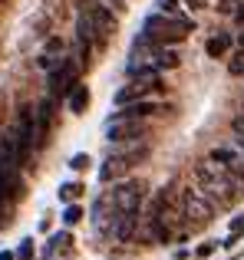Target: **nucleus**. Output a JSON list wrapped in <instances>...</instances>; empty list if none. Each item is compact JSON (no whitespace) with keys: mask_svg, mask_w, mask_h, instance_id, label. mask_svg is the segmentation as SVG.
Returning a JSON list of instances; mask_svg holds the SVG:
<instances>
[{"mask_svg":"<svg viewBox=\"0 0 244 260\" xmlns=\"http://www.w3.org/2000/svg\"><path fill=\"white\" fill-rule=\"evenodd\" d=\"M195 178H198V184H195V188H198L211 204H221V208H225V204H231V201H238V198L244 194L241 181L228 172L221 161H215V158L198 161V165H195Z\"/></svg>","mask_w":244,"mask_h":260,"instance_id":"obj_1","label":"nucleus"},{"mask_svg":"<svg viewBox=\"0 0 244 260\" xmlns=\"http://www.w3.org/2000/svg\"><path fill=\"white\" fill-rule=\"evenodd\" d=\"M188 30H195L188 20L165 17V13H152V17H145V33H142V37L152 40L155 46H165V43H181V40L188 37Z\"/></svg>","mask_w":244,"mask_h":260,"instance_id":"obj_2","label":"nucleus"},{"mask_svg":"<svg viewBox=\"0 0 244 260\" xmlns=\"http://www.w3.org/2000/svg\"><path fill=\"white\" fill-rule=\"evenodd\" d=\"M181 217H185L188 228H205L215 217V204L198 188H185L181 191Z\"/></svg>","mask_w":244,"mask_h":260,"instance_id":"obj_3","label":"nucleus"},{"mask_svg":"<svg viewBox=\"0 0 244 260\" xmlns=\"http://www.w3.org/2000/svg\"><path fill=\"white\" fill-rule=\"evenodd\" d=\"M142 135H145V125L139 119H119V115H112L106 122V139L109 142H139Z\"/></svg>","mask_w":244,"mask_h":260,"instance_id":"obj_4","label":"nucleus"},{"mask_svg":"<svg viewBox=\"0 0 244 260\" xmlns=\"http://www.w3.org/2000/svg\"><path fill=\"white\" fill-rule=\"evenodd\" d=\"M155 89H162L159 76H139V79H132L129 86H122L119 92H116V106H129V102H139V99H145L148 92H155Z\"/></svg>","mask_w":244,"mask_h":260,"instance_id":"obj_5","label":"nucleus"},{"mask_svg":"<svg viewBox=\"0 0 244 260\" xmlns=\"http://www.w3.org/2000/svg\"><path fill=\"white\" fill-rule=\"evenodd\" d=\"M211 158L221 161V165L238 178V181H244V142H234V145H218L211 152Z\"/></svg>","mask_w":244,"mask_h":260,"instance_id":"obj_6","label":"nucleus"},{"mask_svg":"<svg viewBox=\"0 0 244 260\" xmlns=\"http://www.w3.org/2000/svg\"><path fill=\"white\" fill-rule=\"evenodd\" d=\"M30 145H33V112L30 109H20V115H17V139H13L20 165H23L26 155H30Z\"/></svg>","mask_w":244,"mask_h":260,"instance_id":"obj_7","label":"nucleus"},{"mask_svg":"<svg viewBox=\"0 0 244 260\" xmlns=\"http://www.w3.org/2000/svg\"><path fill=\"white\" fill-rule=\"evenodd\" d=\"M145 152H148V148H129V152H122V155H112V158L99 168V178H103V181H109V178L122 175L129 165H135L139 158H145Z\"/></svg>","mask_w":244,"mask_h":260,"instance_id":"obj_8","label":"nucleus"},{"mask_svg":"<svg viewBox=\"0 0 244 260\" xmlns=\"http://www.w3.org/2000/svg\"><path fill=\"white\" fill-rule=\"evenodd\" d=\"M83 10L89 13V20L96 23V30H99V37H109V33H116V17H112V10L109 7H103V4H96V0H83Z\"/></svg>","mask_w":244,"mask_h":260,"instance_id":"obj_9","label":"nucleus"},{"mask_svg":"<svg viewBox=\"0 0 244 260\" xmlns=\"http://www.w3.org/2000/svg\"><path fill=\"white\" fill-rule=\"evenodd\" d=\"M73 79H76V70H73V63H59L56 70H53V76H50V89H53V95L70 92V89H73Z\"/></svg>","mask_w":244,"mask_h":260,"instance_id":"obj_10","label":"nucleus"},{"mask_svg":"<svg viewBox=\"0 0 244 260\" xmlns=\"http://www.w3.org/2000/svg\"><path fill=\"white\" fill-rule=\"evenodd\" d=\"M159 102H148V99H139V102H129L122 112H116L119 119H145V115H155L159 112Z\"/></svg>","mask_w":244,"mask_h":260,"instance_id":"obj_11","label":"nucleus"},{"mask_svg":"<svg viewBox=\"0 0 244 260\" xmlns=\"http://www.w3.org/2000/svg\"><path fill=\"white\" fill-rule=\"evenodd\" d=\"M205 50H208V56H215V59H218V56H228V50H231V37H228V33H218V37L208 40Z\"/></svg>","mask_w":244,"mask_h":260,"instance_id":"obj_12","label":"nucleus"},{"mask_svg":"<svg viewBox=\"0 0 244 260\" xmlns=\"http://www.w3.org/2000/svg\"><path fill=\"white\" fill-rule=\"evenodd\" d=\"M86 106H89V89H86V86H73L70 89V109H73V112H86Z\"/></svg>","mask_w":244,"mask_h":260,"instance_id":"obj_13","label":"nucleus"},{"mask_svg":"<svg viewBox=\"0 0 244 260\" xmlns=\"http://www.w3.org/2000/svg\"><path fill=\"white\" fill-rule=\"evenodd\" d=\"M241 234H244V214H238V217H234V221H231V234H228V237H225V241H221V244H225V247H234Z\"/></svg>","mask_w":244,"mask_h":260,"instance_id":"obj_14","label":"nucleus"},{"mask_svg":"<svg viewBox=\"0 0 244 260\" xmlns=\"http://www.w3.org/2000/svg\"><path fill=\"white\" fill-rule=\"evenodd\" d=\"M181 59H178V53L175 50H159V70H175Z\"/></svg>","mask_w":244,"mask_h":260,"instance_id":"obj_15","label":"nucleus"},{"mask_svg":"<svg viewBox=\"0 0 244 260\" xmlns=\"http://www.w3.org/2000/svg\"><path fill=\"white\" fill-rule=\"evenodd\" d=\"M79 194H83V184H76V181H70V184L59 188V198H63V201H73V198H79Z\"/></svg>","mask_w":244,"mask_h":260,"instance_id":"obj_16","label":"nucleus"},{"mask_svg":"<svg viewBox=\"0 0 244 260\" xmlns=\"http://www.w3.org/2000/svg\"><path fill=\"white\" fill-rule=\"evenodd\" d=\"M63 221L66 224H79L83 221V208H79V204H70V208L63 211Z\"/></svg>","mask_w":244,"mask_h":260,"instance_id":"obj_17","label":"nucleus"},{"mask_svg":"<svg viewBox=\"0 0 244 260\" xmlns=\"http://www.w3.org/2000/svg\"><path fill=\"white\" fill-rule=\"evenodd\" d=\"M228 73H231V76H244V50L238 53V56H231V63H228Z\"/></svg>","mask_w":244,"mask_h":260,"instance_id":"obj_18","label":"nucleus"},{"mask_svg":"<svg viewBox=\"0 0 244 260\" xmlns=\"http://www.w3.org/2000/svg\"><path fill=\"white\" fill-rule=\"evenodd\" d=\"M155 4H159V10L165 13V17H175V13H178V0H155Z\"/></svg>","mask_w":244,"mask_h":260,"instance_id":"obj_19","label":"nucleus"},{"mask_svg":"<svg viewBox=\"0 0 244 260\" xmlns=\"http://www.w3.org/2000/svg\"><path fill=\"white\" fill-rule=\"evenodd\" d=\"M13 260H33V241H23V244H20V250L13 254Z\"/></svg>","mask_w":244,"mask_h":260,"instance_id":"obj_20","label":"nucleus"},{"mask_svg":"<svg viewBox=\"0 0 244 260\" xmlns=\"http://www.w3.org/2000/svg\"><path fill=\"white\" fill-rule=\"evenodd\" d=\"M89 165V155H73V161H70V168H76V172H83V168Z\"/></svg>","mask_w":244,"mask_h":260,"instance_id":"obj_21","label":"nucleus"},{"mask_svg":"<svg viewBox=\"0 0 244 260\" xmlns=\"http://www.w3.org/2000/svg\"><path fill=\"white\" fill-rule=\"evenodd\" d=\"M231 128H234V135H238V142H244V115H238V119L231 122Z\"/></svg>","mask_w":244,"mask_h":260,"instance_id":"obj_22","label":"nucleus"},{"mask_svg":"<svg viewBox=\"0 0 244 260\" xmlns=\"http://www.w3.org/2000/svg\"><path fill=\"white\" fill-rule=\"evenodd\" d=\"M7 194H10V191H7V188H4V181H0V204L7 201Z\"/></svg>","mask_w":244,"mask_h":260,"instance_id":"obj_23","label":"nucleus"},{"mask_svg":"<svg viewBox=\"0 0 244 260\" xmlns=\"http://www.w3.org/2000/svg\"><path fill=\"white\" fill-rule=\"evenodd\" d=\"M0 260H13V254L10 250H0Z\"/></svg>","mask_w":244,"mask_h":260,"instance_id":"obj_24","label":"nucleus"},{"mask_svg":"<svg viewBox=\"0 0 244 260\" xmlns=\"http://www.w3.org/2000/svg\"><path fill=\"white\" fill-rule=\"evenodd\" d=\"M109 4H112V7H122V0H109Z\"/></svg>","mask_w":244,"mask_h":260,"instance_id":"obj_25","label":"nucleus"},{"mask_svg":"<svg viewBox=\"0 0 244 260\" xmlns=\"http://www.w3.org/2000/svg\"><path fill=\"white\" fill-rule=\"evenodd\" d=\"M241 50H244V33H241Z\"/></svg>","mask_w":244,"mask_h":260,"instance_id":"obj_26","label":"nucleus"}]
</instances>
